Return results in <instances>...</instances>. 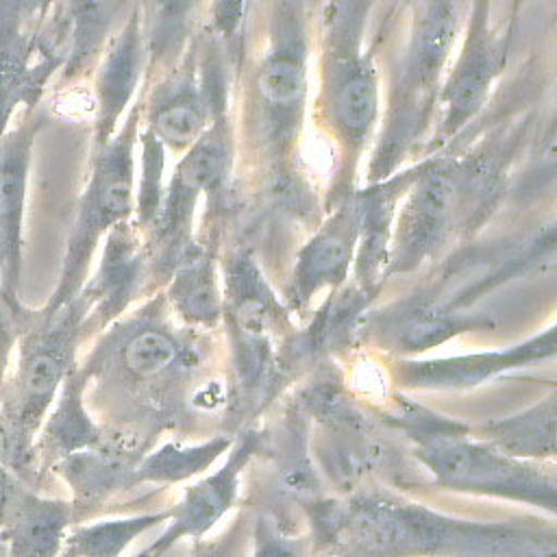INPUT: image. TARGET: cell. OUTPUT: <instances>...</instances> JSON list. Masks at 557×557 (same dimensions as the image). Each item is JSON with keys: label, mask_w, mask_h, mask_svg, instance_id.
Returning a JSON list of instances; mask_svg holds the SVG:
<instances>
[{"label": "cell", "mask_w": 557, "mask_h": 557, "mask_svg": "<svg viewBox=\"0 0 557 557\" xmlns=\"http://www.w3.org/2000/svg\"><path fill=\"white\" fill-rule=\"evenodd\" d=\"M250 126L272 163H285L298 137L307 96V41L300 11L283 0L250 87Z\"/></svg>", "instance_id": "cell-7"}, {"label": "cell", "mask_w": 557, "mask_h": 557, "mask_svg": "<svg viewBox=\"0 0 557 557\" xmlns=\"http://www.w3.org/2000/svg\"><path fill=\"white\" fill-rule=\"evenodd\" d=\"M555 326L535 333L527 342L507 350L472 352L459 357L409 361L400 359L394 366V379L407 389L426 392H463L474 389L509 370L529 368L531 363L555 357Z\"/></svg>", "instance_id": "cell-11"}, {"label": "cell", "mask_w": 557, "mask_h": 557, "mask_svg": "<svg viewBox=\"0 0 557 557\" xmlns=\"http://www.w3.org/2000/svg\"><path fill=\"white\" fill-rule=\"evenodd\" d=\"M246 0H213L211 4V24L220 39L231 41L237 37L244 22Z\"/></svg>", "instance_id": "cell-29"}, {"label": "cell", "mask_w": 557, "mask_h": 557, "mask_svg": "<svg viewBox=\"0 0 557 557\" xmlns=\"http://www.w3.org/2000/svg\"><path fill=\"white\" fill-rule=\"evenodd\" d=\"M366 0H331L322 35L320 109L342 150V176L352 178L379 117V81L363 52Z\"/></svg>", "instance_id": "cell-4"}, {"label": "cell", "mask_w": 557, "mask_h": 557, "mask_svg": "<svg viewBox=\"0 0 557 557\" xmlns=\"http://www.w3.org/2000/svg\"><path fill=\"white\" fill-rule=\"evenodd\" d=\"M91 359L113 361L122 376L148 385L172 379L187 368L189 350L168 326L139 315L122 331H115Z\"/></svg>", "instance_id": "cell-18"}, {"label": "cell", "mask_w": 557, "mask_h": 557, "mask_svg": "<svg viewBox=\"0 0 557 557\" xmlns=\"http://www.w3.org/2000/svg\"><path fill=\"white\" fill-rule=\"evenodd\" d=\"M481 174L470 159L422 165L396 209L385 276L411 272L446 246L453 228L470 220V196L476 198Z\"/></svg>", "instance_id": "cell-6"}, {"label": "cell", "mask_w": 557, "mask_h": 557, "mask_svg": "<svg viewBox=\"0 0 557 557\" xmlns=\"http://www.w3.org/2000/svg\"><path fill=\"white\" fill-rule=\"evenodd\" d=\"M135 557H150V555H148V550H141V553H139V555H135Z\"/></svg>", "instance_id": "cell-31"}, {"label": "cell", "mask_w": 557, "mask_h": 557, "mask_svg": "<svg viewBox=\"0 0 557 557\" xmlns=\"http://www.w3.org/2000/svg\"><path fill=\"white\" fill-rule=\"evenodd\" d=\"M144 448L135 435L104 429L96 444L63 457L50 468L72 492L74 524L94 516L115 494L139 485L137 466L146 455Z\"/></svg>", "instance_id": "cell-9"}, {"label": "cell", "mask_w": 557, "mask_h": 557, "mask_svg": "<svg viewBox=\"0 0 557 557\" xmlns=\"http://www.w3.org/2000/svg\"><path fill=\"white\" fill-rule=\"evenodd\" d=\"M244 535V513L231 524V529L215 540H196L191 557H235Z\"/></svg>", "instance_id": "cell-30"}, {"label": "cell", "mask_w": 557, "mask_h": 557, "mask_svg": "<svg viewBox=\"0 0 557 557\" xmlns=\"http://www.w3.org/2000/svg\"><path fill=\"white\" fill-rule=\"evenodd\" d=\"M146 57L139 17L133 15L113 37L96 76V135L94 148H102L117 131V122L133 98Z\"/></svg>", "instance_id": "cell-20"}, {"label": "cell", "mask_w": 557, "mask_h": 557, "mask_svg": "<svg viewBox=\"0 0 557 557\" xmlns=\"http://www.w3.org/2000/svg\"><path fill=\"white\" fill-rule=\"evenodd\" d=\"M505 61V41L490 28L487 0H476L466 44L442 89L446 135L457 133L485 102Z\"/></svg>", "instance_id": "cell-14"}, {"label": "cell", "mask_w": 557, "mask_h": 557, "mask_svg": "<svg viewBox=\"0 0 557 557\" xmlns=\"http://www.w3.org/2000/svg\"><path fill=\"white\" fill-rule=\"evenodd\" d=\"M146 270V246L139 239V233L131 228L128 222H120L107 233L96 276L78 292L87 302V333L102 331L126 311L141 289Z\"/></svg>", "instance_id": "cell-16"}, {"label": "cell", "mask_w": 557, "mask_h": 557, "mask_svg": "<svg viewBox=\"0 0 557 557\" xmlns=\"http://www.w3.org/2000/svg\"><path fill=\"white\" fill-rule=\"evenodd\" d=\"M22 313H24V305L20 302V298H11L2 289V283H0V389H2V383L7 379L11 352L17 344V335H20V326H22Z\"/></svg>", "instance_id": "cell-28"}, {"label": "cell", "mask_w": 557, "mask_h": 557, "mask_svg": "<svg viewBox=\"0 0 557 557\" xmlns=\"http://www.w3.org/2000/svg\"><path fill=\"white\" fill-rule=\"evenodd\" d=\"M485 324L487 322H479L476 318L453 313L437 302H411L403 309L385 311L383 322L374 326V333L379 335V342L389 350L422 352L463 331Z\"/></svg>", "instance_id": "cell-24"}, {"label": "cell", "mask_w": 557, "mask_h": 557, "mask_svg": "<svg viewBox=\"0 0 557 557\" xmlns=\"http://www.w3.org/2000/svg\"><path fill=\"white\" fill-rule=\"evenodd\" d=\"M87 383L89 376L78 363L63 379L57 400L52 403L33 446L37 476L63 457L83 450L102 437L104 426H100L85 407Z\"/></svg>", "instance_id": "cell-19"}, {"label": "cell", "mask_w": 557, "mask_h": 557, "mask_svg": "<svg viewBox=\"0 0 557 557\" xmlns=\"http://www.w3.org/2000/svg\"><path fill=\"white\" fill-rule=\"evenodd\" d=\"M231 165V135L226 115H215L205 133L181 157L170 189L152 220L146 246L148 268L168 274L189 248L191 215L200 194L220 191Z\"/></svg>", "instance_id": "cell-8"}, {"label": "cell", "mask_w": 557, "mask_h": 557, "mask_svg": "<svg viewBox=\"0 0 557 557\" xmlns=\"http://www.w3.org/2000/svg\"><path fill=\"white\" fill-rule=\"evenodd\" d=\"M396 426L413 444V457L431 472L435 485L527 503L555 516L557 476L553 463L544 468L546 461L509 457L472 437L470 426L416 403L400 413Z\"/></svg>", "instance_id": "cell-3"}, {"label": "cell", "mask_w": 557, "mask_h": 557, "mask_svg": "<svg viewBox=\"0 0 557 557\" xmlns=\"http://www.w3.org/2000/svg\"><path fill=\"white\" fill-rule=\"evenodd\" d=\"M261 446L263 431L246 429L242 435H237L233 440V446L228 448L226 461L209 476L189 485L183 498L168 509V529L161 533V537H157L154 544L146 548L148 555L159 557L183 537H191L194 542L202 540L205 533H209L215 522H220L222 516L235 505L239 496L242 474L252 457L261 450Z\"/></svg>", "instance_id": "cell-10"}, {"label": "cell", "mask_w": 557, "mask_h": 557, "mask_svg": "<svg viewBox=\"0 0 557 557\" xmlns=\"http://www.w3.org/2000/svg\"><path fill=\"white\" fill-rule=\"evenodd\" d=\"M453 22V11L446 0L431 2L418 28L416 44L403 78L398 117L392 122V128L396 131L394 139L398 141L400 137H405L407 126H413L420 120V111L433 94V83H437V74L446 59L448 44L455 30Z\"/></svg>", "instance_id": "cell-21"}, {"label": "cell", "mask_w": 557, "mask_h": 557, "mask_svg": "<svg viewBox=\"0 0 557 557\" xmlns=\"http://www.w3.org/2000/svg\"><path fill=\"white\" fill-rule=\"evenodd\" d=\"M170 511L141 513L89 524H72L59 557H120L126 546L148 529L168 522Z\"/></svg>", "instance_id": "cell-26"}, {"label": "cell", "mask_w": 557, "mask_h": 557, "mask_svg": "<svg viewBox=\"0 0 557 557\" xmlns=\"http://www.w3.org/2000/svg\"><path fill=\"white\" fill-rule=\"evenodd\" d=\"M137 117L139 109H133L126 124L94 152L91 174L78 202L59 283L44 305L46 309H57L81 292L100 239L135 211Z\"/></svg>", "instance_id": "cell-5"}, {"label": "cell", "mask_w": 557, "mask_h": 557, "mask_svg": "<svg viewBox=\"0 0 557 557\" xmlns=\"http://www.w3.org/2000/svg\"><path fill=\"white\" fill-rule=\"evenodd\" d=\"M41 126L44 117L30 113L0 137V283L11 298H17L20 287L28 163Z\"/></svg>", "instance_id": "cell-15"}, {"label": "cell", "mask_w": 557, "mask_h": 557, "mask_svg": "<svg viewBox=\"0 0 557 557\" xmlns=\"http://www.w3.org/2000/svg\"><path fill=\"white\" fill-rule=\"evenodd\" d=\"M309 553V537L289 535L274 516L259 513L255 518L250 557H307Z\"/></svg>", "instance_id": "cell-27"}, {"label": "cell", "mask_w": 557, "mask_h": 557, "mask_svg": "<svg viewBox=\"0 0 557 557\" xmlns=\"http://www.w3.org/2000/svg\"><path fill=\"white\" fill-rule=\"evenodd\" d=\"M74 524L70 500L46 498L13 479L0 498V542L11 557H59Z\"/></svg>", "instance_id": "cell-17"}, {"label": "cell", "mask_w": 557, "mask_h": 557, "mask_svg": "<svg viewBox=\"0 0 557 557\" xmlns=\"http://www.w3.org/2000/svg\"><path fill=\"white\" fill-rule=\"evenodd\" d=\"M300 507L320 557H557L553 529L461 520L381 490L318 496Z\"/></svg>", "instance_id": "cell-1"}, {"label": "cell", "mask_w": 557, "mask_h": 557, "mask_svg": "<svg viewBox=\"0 0 557 557\" xmlns=\"http://www.w3.org/2000/svg\"><path fill=\"white\" fill-rule=\"evenodd\" d=\"M233 440L231 435H215L198 444L165 442L141 457L137 481L170 485L202 474L233 446Z\"/></svg>", "instance_id": "cell-25"}, {"label": "cell", "mask_w": 557, "mask_h": 557, "mask_svg": "<svg viewBox=\"0 0 557 557\" xmlns=\"http://www.w3.org/2000/svg\"><path fill=\"white\" fill-rule=\"evenodd\" d=\"M220 113H224L220 72L205 63L200 81L194 72H181L154 91L146 107V131L163 148L185 152Z\"/></svg>", "instance_id": "cell-13"}, {"label": "cell", "mask_w": 557, "mask_h": 557, "mask_svg": "<svg viewBox=\"0 0 557 557\" xmlns=\"http://www.w3.org/2000/svg\"><path fill=\"white\" fill-rule=\"evenodd\" d=\"M557 392L535 405L498 420L470 426V435L492 448L524 461H553L557 450Z\"/></svg>", "instance_id": "cell-22"}, {"label": "cell", "mask_w": 557, "mask_h": 557, "mask_svg": "<svg viewBox=\"0 0 557 557\" xmlns=\"http://www.w3.org/2000/svg\"><path fill=\"white\" fill-rule=\"evenodd\" d=\"M359 242V202L357 194L339 198L329 218L318 226L311 239L298 250L287 300L294 311H305L313 296L344 285L352 268Z\"/></svg>", "instance_id": "cell-12"}, {"label": "cell", "mask_w": 557, "mask_h": 557, "mask_svg": "<svg viewBox=\"0 0 557 557\" xmlns=\"http://www.w3.org/2000/svg\"><path fill=\"white\" fill-rule=\"evenodd\" d=\"M85 318L81 294L57 309L24 307L17 363L0 389V463L22 481L37 476L33 446L63 379L76 366L78 344L87 335Z\"/></svg>", "instance_id": "cell-2"}, {"label": "cell", "mask_w": 557, "mask_h": 557, "mask_svg": "<svg viewBox=\"0 0 557 557\" xmlns=\"http://www.w3.org/2000/svg\"><path fill=\"white\" fill-rule=\"evenodd\" d=\"M168 300L174 313L191 326L213 329L222 322V285L218 278L213 255L207 248L189 244V248L183 252L181 261L172 270Z\"/></svg>", "instance_id": "cell-23"}]
</instances>
